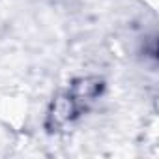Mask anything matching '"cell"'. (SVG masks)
Listing matches in <instances>:
<instances>
[{
	"mask_svg": "<svg viewBox=\"0 0 159 159\" xmlns=\"http://www.w3.org/2000/svg\"><path fill=\"white\" fill-rule=\"evenodd\" d=\"M105 83L99 77H83L71 83L69 90L60 94L47 112L45 127L49 131H58L77 120L103 92Z\"/></svg>",
	"mask_w": 159,
	"mask_h": 159,
	"instance_id": "6da1fadb",
	"label": "cell"
}]
</instances>
